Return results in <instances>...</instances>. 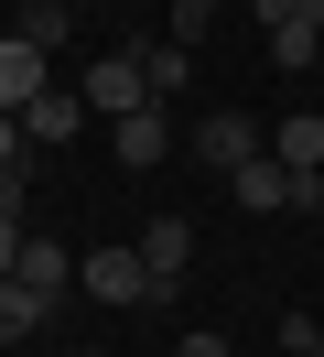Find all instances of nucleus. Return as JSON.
<instances>
[{
  "instance_id": "1",
  "label": "nucleus",
  "mask_w": 324,
  "mask_h": 357,
  "mask_svg": "<svg viewBox=\"0 0 324 357\" xmlns=\"http://www.w3.org/2000/svg\"><path fill=\"white\" fill-rule=\"evenodd\" d=\"M76 292H98V303H162V282H151L141 249H86V260H76Z\"/></svg>"
},
{
  "instance_id": "2",
  "label": "nucleus",
  "mask_w": 324,
  "mask_h": 357,
  "mask_svg": "<svg viewBox=\"0 0 324 357\" xmlns=\"http://www.w3.org/2000/svg\"><path fill=\"white\" fill-rule=\"evenodd\" d=\"M76 98H86V119H130V109H151V76H141V44H130V54H98Z\"/></svg>"
},
{
  "instance_id": "3",
  "label": "nucleus",
  "mask_w": 324,
  "mask_h": 357,
  "mask_svg": "<svg viewBox=\"0 0 324 357\" xmlns=\"http://www.w3.org/2000/svg\"><path fill=\"white\" fill-rule=\"evenodd\" d=\"M194 152H206L216 174H238V162H259L270 141H259V119H249V109H206V119H194Z\"/></svg>"
},
{
  "instance_id": "4",
  "label": "nucleus",
  "mask_w": 324,
  "mask_h": 357,
  "mask_svg": "<svg viewBox=\"0 0 324 357\" xmlns=\"http://www.w3.org/2000/svg\"><path fill=\"white\" fill-rule=\"evenodd\" d=\"M259 33H270V66H314L324 11H302V0H259Z\"/></svg>"
},
{
  "instance_id": "5",
  "label": "nucleus",
  "mask_w": 324,
  "mask_h": 357,
  "mask_svg": "<svg viewBox=\"0 0 324 357\" xmlns=\"http://www.w3.org/2000/svg\"><path fill=\"white\" fill-rule=\"evenodd\" d=\"M227 195L249 206V217H281V206L302 195V174H292V162H281V152H259V162H238V174H227Z\"/></svg>"
},
{
  "instance_id": "6",
  "label": "nucleus",
  "mask_w": 324,
  "mask_h": 357,
  "mask_svg": "<svg viewBox=\"0 0 324 357\" xmlns=\"http://www.w3.org/2000/svg\"><path fill=\"white\" fill-rule=\"evenodd\" d=\"M108 152H119V174H151V162L173 152V119H162V109H130V119H108Z\"/></svg>"
},
{
  "instance_id": "7",
  "label": "nucleus",
  "mask_w": 324,
  "mask_h": 357,
  "mask_svg": "<svg viewBox=\"0 0 324 357\" xmlns=\"http://www.w3.org/2000/svg\"><path fill=\"white\" fill-rule=\"evenodd\" d=\"M141 260H151V282H162V303H173L184 271H194V227H184V217H151V227H141Z\"/></svg>"
},
{
  "instance_id": "8",
  "label": "nucleus",
  "mask_w": 324,
  "mask_h": 357,
  "mask_svg": "<svg viewBox=\"0 0 324 357\" xmlns=\"http://www.w3.org/2000/svg\"><path fill=\"white\" fill-rule=\"evenodd\" d=\"M11 282H33L43 303H65V292H76V249H65V238H22V260H11Z\"/></svg>"
},
{
  "instance_id": "9",
  "label": "nucleus",
  "mask_w": 324,
  "mask_h": 357,
  "mask_svg": "<svg viewBox=\"0 0 324 357\" xmlns=\"http://www.w3.org/2000/svg\"><path fill=\"white\" fill-rule=\"evenodd\" d=\"M33 98H43V44L0 33V109H33Z\"/></svg>"
},
{
  "instance_id": "10",
  "label": "nucleus",
  "mask_w": 324,
  "mask_h": 357,
  "mask_svg": "<svg viewBox=\"0 0 324 357\" xmlns=\"http://www.w3.org/2000/svg\"><path fill=\"white\" fill-rule=\"evenodd\" d=\"M76 130H86V98H54V87H43L33 109H22V141H43V152H65Z\"/></svg>"
},
{
  "instance_id": "11",
  "label": "nucleus",
  "mask_w": 324,
  "mask_h": 357,
  "mask_svg": "<svg viewBox=\"0 0 324 357\" xmlns=\"http://www.w3.org/2000/svg\"><path fill=\"white\" fill-rule=\"evenodd\" d=\"M141 76H151V109H162V98H184V87H194V54L162 33V44H141Z\"/></svg>"
},
{
  "instance_id": "12",
  "label": "nucleus",
  "mask_w": 324,
  "mask_h": 357,
  "mask_svg": "<svg viewBox=\"0 0 324 357\" xmlns=\"http://www.w3.org/2000/svg\"><path fill=\"white\" fill-rule=\"evenodd\" d=\"M270 152L292 162V174H324V119H314V109H292V119L270 130Z\"/></svg>"
},
{
  "instance_id": "13",
  "label": "nucleus",
  "mask_w": 324,
  "mask_h": 357,
  "mask_svg": "<svg viewBox=\"0 0 324 357\" xmlns=\"http://www.w3.org/2000/svg\"><path fill=\"white\" fill-rule=\"evenodd\" d=\"M43 314H54V303H43L33 282H0V347H22V335H43Z\"/></svg>"
},
{
  "instance_id": "14",
  "label": "nucleus",
  "mask_w": 324,
  "mask_h": 357,
  "mask_svg": "<svg viewBox=\"0 0 324 357\" xmlns=\"http://www.w3.org/2000/svg\"><path fill=\"white\" fill-rule=\"evenodd\" d=\"M216 11H227V0H173V44L194 54V44H206V33H216Z\"/></svg>"
},
{
  "instance_id": "15",
  "label": "nucleus",
  "mask_w": 324,
  "mask_h": 357,
  "mask_svg": "<svg viewBox=\"0 0 324 357\" xmlns=\"http://www.w3.org/2000/svg\"><path fill=\"white\" fill-rule=\"evenodd\" d=\"M22 44H43V54L65 44V11H54V0H33V11H22Z\"/></svg>"
},
{
  "instance_id": "16",
  "label": "nucleus",
  "mask_w": 324,
  "mask_h": 357,
  "mask_svg": "<svg viewBox=\"0 0 324 357\" xmlns=\"http://www.w3.org/2000/svg\"><path fill=\"white\" fill-rule=\"evenodd\" d=\"M11 152H22V109H0V174H11Z\"/></svg>"
},
{
  "instance_id": "17",
  "label": "nucleus",
  "mask_w": 324,
  "mask_h": 357,
  "mask_svg": "<svg viewBox=\"0 0 324 357\" xmlns=\"http://www.w3.org/2000/svg\"><path fill=\"white\" fill-rule=\"evenodd\" d=\"M173 357H227V335H184V347H173Z\"/></svg>"
},
{
  "instance_id": "18",
  "label": "nucleus",
  "mask_w": 324,
  "mask_h": 357,
  "mask_svg": "<svg viewBox=\"0 0 324 357\" xmlns=\"http://www.w3.org/2000/svg\"><path fill=\"white\" fill-rule=\"evenodd\" d=\"M65 357H98V347H65Z\"/></svg>"
},
{
  "instance_id": "19",
  "label": "nucleus",
  "mask_w": 324,
  "mask_h": 357,
  "mask_svg": "<svg viewBox=\"0 0 324 357\" xmlns=\"http://www.w3.org/2000/svg\"><path fill=\"white\" fill-rule=\"evenodd\" d=\"M302 11H324V0H302Z\"/></svg>"
},
{
  "instance_id": "20",
  "label": "nucleus",
  "mask_w": 324,
  "mask_h": 357,
  "mask_svg": "<svg viewBox=\"0 0 324 357\" xmlns=\"http://www.w3.org/2000/svg\"><path fill=\"white\" fill-rule=\"evenodd\" d=\"M314 66H324V44H314Z\"/></svg>"
},
{
  "instance_id": "21",
  "label": "nucleus",
  "mask_w": 324,
  "mask_h": 357,
  "mask_svg": "<svg viewBox=\"0 0 324 357\" xmlns=\"http://www.w3.org/2000/svg\"><path fill=\"white\" fill-rule=\"evenodd\" d=\"M314 357H324V335H314Z\"/></svg>"
}]
</instances>
